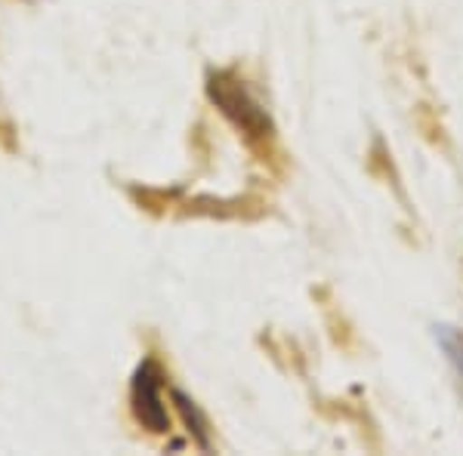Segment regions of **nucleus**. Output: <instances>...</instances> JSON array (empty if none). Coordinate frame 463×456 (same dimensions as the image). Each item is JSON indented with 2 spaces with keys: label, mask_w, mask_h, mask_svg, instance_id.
Segmentation results:
<instances>
[{
  "label": "nucleus",
  "mask_w": 463,
  "mask_h": 456,
  "mask_svg": "<svg viewBox=\"0 0 463 456\" xmlns=\"http://www.w3.org/2000/svg\"><path fill=\"white\" fill-rule=\"evenodd\" d=\"M164 373L155 361H143L133 373L130 383V407L133 416L143 429L155 432V435H164L170 429V414L167 404H164Z\"/></svg>",
  "instance_id": "2"
},
{
  "label": "nucleus",
  "mask_w": 463,
  "mask_h": 456,
  "mask_svg": "<svg viewBox=\"0 0 463 456\" xmlns=\"http://www.w3.org/2000/svg\"><path fill=\"white\" fill-rule=\"evenodd\" d=\"M432 336H436L439 349L445 351L448 364H451V370L458 373L460 386H463V330L451 324H436L432 327Z\"/></svg>",
  "instance_id": "4"
},
{
  "label": "nucleus",
  "mask_w": 463,
  "mask_h": 456,
  "mask_svg": "<svg viewBox=\"0 0 463 456\" xmlns=\"http://www.w3.org/2000/svg\"><path fill=\"white\" fill-rule=\"evenodd\" d=\"M170 398H174L176 410H179V414H183V420H185V425H189L192 435H195V441H198L201 451H211V435H207V420H204V416H201L198 404L192 401L189 395L179 392V388H174V392H170Z\"/></svg>",
  "instance_id": "3"
},
{
  "label": "nucleus",
  "mask_w": 463,
  "mask_h": 456,
  "mask_svg": "<svg viewBox=\"0 0 463 456\" xmlns=\"http://www.w3.org/2000/svg\"><path fill=\"white\" fill-rule=\"evenodd\" d=\"M207 96H211L213 106L220 108L244 136H250V139L272 136V121H269V115L248 89H244V84L235 74H229V71L211 74V78H207Z\"/></svg>",
  "instance_id": "1"
}]
</instances>
